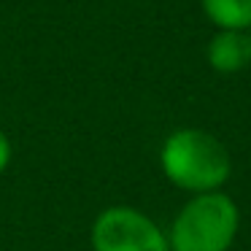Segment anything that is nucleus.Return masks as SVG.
<instances>
[{
  "mask_svg": "<svg viewBox=\"0 0 251 251\" xmlns=\"http://www.w3.org/2000/svg\"><path fill=\"white\" fill-rule=\"evenodd\" d=\"M205 17L219 30H249L251 27V0H200Z\"/></svg>",
  "mask_w": 251,
  "mask_h": 251,
  "instance_id": "39448f33",
  "label": "nucleus"
},
{
  "mask_svg": "<svg viewBox=\"0 0 251 251\" xmlns=\"http://www.w3.org/2000/svg\"><path fill=\"white\" fill-rule=\"evenodd\" d=\"M95 251H170L168 235L146 216L127 205L105 208L92 224Z\"/></svg>",
  "mask_w": 251,
  "mask_h": 251,
  "instance_id": "7ed1b4c3",
  "label": "nucleus"
},
{
  "mask_svg": "<svg viewBox=\"0 0 251 251\" xmlns=\"http://www.w3.org/2000/svg\"><path fill=\"white\" fill-rule=\"evenodd\" d=\"M11 162V141L6 138V132H0V173L8 168Z\"/></svg>",
  "mask_w": 251,
  "mask_h": 251,
  "instance_id": "423d86ee",
  "label": "nucleus"
},
{
  "mask_svg": "<svg viewBox=\"0 0 251 251\" xmlns=\"http://www.w3.org/2000/svg\"><path fill=\"white\" fill-rule=\"evenodd\" d=\"M208 62L219 73H238L251 62V35L243 30H219L208 44Z\"/></svg>",
  "mask_w": 251,
  "mask_h": 251,
  "instance_id": "20e7f679",
  "label": "nucleus"
},
{
  "mask_svg": "<svg viewBox=\"0 0 251 251\" xmlns=\"http://www.w3.org/2000/svg\"><path fill=\"white\" fill-rule=\"evenodd\" d=\"M159 162L165 178L192 195L219 192L232 173L229 151L205 130H176L168 135Z\"/></svg>",
  "mask_w": 251,
  "mask_h": 251,
  "instance_id": "f257e3e1",
  "label": "nucleus"
},
{
  "mask_svg": "<svg viewBox=\"0 0 251 251\" xmlns=\"http://www.w3.org/2000/svg\"><path fill=\"white\" fill-rule=\"evenodd\" d=\"M238 205L224 192L195 195L170 227V251H229L238 235Z\"/></svg>",
  "mask_w": 251,
  "mask_h": 251,
  "instance_id": "f03ea898",
  "label": "nucleus"
}]
</instances>
